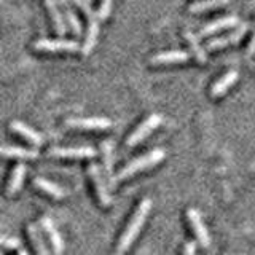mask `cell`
Masks as SVG:
<instances>
[{"label": "cell", "instance_id": "obj_1", "mask_svg": "<svg viewBox=\"0 0 255 255\" xmlns=\"http://www.w3.org/2000/svg\"><path fill=\"white\" fill-rule=\"evenodd\" d=\"M150 209H151L150 198H143L142 201L137 204V209H135L132 219L129 220V223H128V227L123 231L122 238H120V243H118V247H117V254H123V252H126L128 249H129L131 244L134 243V239L137 238L140 228L143 227V223H145V219H147Z\"/></svg>", "mask_w": 255, "mask_h": 255}, {"label": "cell", "instance_id": "obj_2", "mask_svg": "<svg viewBox=\"0 0 255 255\" xmlns=\"http://www.w3.org/2000/svg\"><path fill=\"white\" fill-rule=\"evenodd\" d=\"M74 2L80 6V10L86 14V19H88V30H86V37H85V43L82 46L83 56H88V54H91L96 42H98L101 18H99L98 11H94L91 8V2H88V0H74Z\"/></svg>", "mask_w": 255, "mask_h": 255}, {"label": "cell", "instance_id": "obj_3", "mask_svg": "<svg viewBox=\"0 0 255 255\" xmlns=\"http://www.w3.org/2000/svg\"><path fill=\"white\" fill-rule=\"evenodd\" d=\"M164 155L166 153L161 148H155V150L148 151L147 155L134 159V161H131L128 166H125L118 174V180L128 179V177H131V175H134V174H137L140 171H145V169H148V167L158 164L159 161H163V159H164Z\"/></svg>", "mask_w": 255, "mask_h": 255}, {"label": "cell", "instance_id": "obj_4", "mask_svg": "<svg viewBox=\"0 0 255 255\" xmlns=\"http://www.w3.org/2000/svg\"><path fill=\"white\" fill-rule=\"evenodd\" d=\"M34 48L43 53H77L82 50L74 40H38Z\"/></svg>", "mask_w": 255, "mask_h": 255}, {"label": "cell", "instance_id": "obj_5", "mask_svg": "<svg viewBox=\"0 0 255 255\" xmlns=\"http://www.w3.org/2000/svg\"><path fill=\"white\" fill-rule=\"evenodd\" d=\"M88 174H90V177L93 179L96 195H98L101 206L109 207L112 204V196L109 193V187L106 185V182H104V174L101 171L99 164H96V163L90 164V167H88Z\"/></svg>", "mask_w": 255, "mask_h": 255}, {"label": "cell", "instance_id": "obj_6", "mask_svg": "<svg viewBox=\"0 0 255 255\" xmlns=\"http://www.w3.org/2000/svg\"><path fill=\"white\" fill-rule=\"evenodd\" d=\"M159 123H161V115H159V114H153V115H150L148 118H145L137 128H135L134 132L129 135V137H128L126 145H128V147L137 145V143H139L140 140L145 139L151 131L156 129V128L159 126Z\"/></svg>", "mask_w": 255, "mask_h": 255}, {"label": "cell", "instance_id": "obj_7", "mask_svg": "<svg viewBox=\"0 0 255 255\" xmlns=\"http://www.w3.org/2000/svg\"><path fill=\"white\" fill-rule=\"evenodd\" d=\"M102 164H104V172H106V179L109 182V188H115L118 182V175H114V143L110 139L104 140L102 145Z\"/></svg>", "mask_w": 255, "mask_h": 255}, {"label": "cell", "instance_id": "obj_8", "mask_svg": "<svg viewBox=\"0 0 255 255\" xmlns=\"http://www.w3.org/2000/svg\"><path fill=\"white\" fill-rule=\"evenodd\" d=\"M247 30H249V26H247L246 22H243V24H239V26L233 32H231V34H227V35H223V37H217V38L209 40L207 45H206V48H207V50H219V48H223V46L236 45L239 40H241L246 35Z\"/></svg>", "mask_w": 255, "mask_h": 255}, {"label": "cell", "instance_id": "obj_9", "mask_svg": "<svg viewBox=\"0 0 255 255\" xmlns=\"http://www.w3.org/2000/svg\"><path fill=\"white\" fill-rule=\"evenodd\" d=\"M187 219L191 225V230L195 231V236L198 239V243L203 247H209L211 246V236H209V233H207L206 225L201 220V214H199L196 209H193V207H190V209L187 211Z\"/></svg>", "mask_w": 255, "mask_h": 255}, {"label": "cell", "instance_id": "obj_10", "mask_svg": "<svg viewBox=\"0 0 255 255\" xmlns=\"http://www.w3.org/2000/svg\"><path fill=\"white\" fill-rule=\"evenodd\" d=\"M66 125L74 129H83V131H99V129H109L112 122L109 118H74L67 120Z\"/></svg>", "mask_w": 255, "mask_h": 255}, {"label": "cell", "instance_id": "obj_11", "mask_svg": "<svg viewBox=\"0 0 255 255\" xmlns=\"http://www.w3.org/2000/svg\"><path fill=\"white\" fill-rule=\"evenodd\" d=\"M48 153L56 158H94L98 155L93 147H53Z\"/></svg>", "mask_w": 255, "mask_h": 255}, {"label": "cell", "instance_id": "obj_12", "mask_svg": "<svg viewBox=\"0 0 255 255\" xmlns=\"http://www.w3.org/2000/svg\"><path fill=\"white\" fill-rule=\"evenodd\" d=\"M42 228L45 230V233L48 236L53 247V252L54 254H61L64 251V243H62V238L58 233V230L54 227V222L50 217H43L42 219Z\"/></svg>", "mask_w": 255, "mask_h": 255}, {"label": "cell", "instance_id": "obj_13", "mask_svg": "<svg viewBox=\"0 0 255 255\" xmlns=\"http://www.w3.org/2000/svg\"><path fill=\"white\" fill-rule=\"evenodd\" d=\"M190 54L187 51H177V50H172V51H166V53H159L155 54L150 58V62L153 66H163V64H172V62H185L188 61Z\"/></svg>", "mask_w": 255, "mask_h": 255}, {"label": "cell", "instance_id": "obj_14", "mask_svg": "<svg viewBox=\"0 0 255 255\" xmlns=\"http://www.w3.org/2000/svg\"><path fill=\"white\" fill-rule=\"evenodd\" d=\"M10 128L14 131V132H18L21 137H24L27 142H30L32 145H35V147H40L43 143V135L42 134H38L37 131H34L32 128H29L27 125H24L21 122H11Z\"/></svg>", "mask_w": 255, "mask_h": 255}, {"label": "cell", "instance_id": "obj_15", "mask_svg": "<svg viewBox=\"0 0 255 255\" xmlns=\"http://www.w3.org/2000/svg\"><path fill=\"white\" fill-rule=\"evenodd\" d=\"M238 24V18L236 16H225V18H220L217 21H212L209 22L207 26H204L201 30H199V37H209L215 32H220L227 27H233Z\"/></svg>", "mask_w": 255, "mask_h": 255}, {"label": "cell", "instance_id": "obj_16", "mask_svg": "<svg viewBox=\"0 0 255 255\" xmlns=\"http://www.w3.org/2000/svg\"><path fill=\"white\" fill-rule=\"evenodd\" d=\"M45 5H46L48 13H50V18L53 21L56 34H58L59 37H62L67 32V27H66V21H64L62 14L58 8V3H56V0H45Z\"/></svg>", "mask_w": 255, "mask_h": 255}, {"label": "cell", "instance_id": "obj_17", "mask_svg": "<svg viewBox=\"0 0 255 255\" xmlns=\"http://www.w3.org/2000/svg\"><path fill=\"white\" fill-rule=\"evenodd\" d=\"M236 80H238V72L236 70L227 72L225 75L220 77L217 82L212 85V88H211V96H212V98H219V96L225 94L230 90V86L235 85Z\"/></svg>", "mask_w": 255, "mask_h": 255}, {"label": "cell", "instance_id": "obj_18", "mask_svg": "<svg viewBox=\"0 0 255 255\" xmlns=\"http://www.w3.org/2000/svg\"><path fill=\"white\" fill-rule=\"evenodd\" d=\"M26 172H27L26 164H22V163L16 164V167L11 172L10 182H8V187H6V191H8V195H10V196L14 195V193H18V190L22 185V180H24V177H26Z\"/></svg>", "mask_w": 255, "mask_h": 255}, {"label": "cell", "instance_id": "obj_19", "mask_svg": "<svg viewBox=\"0 0 255 255\" xmlns=\"http://www.w3.org/2000/svg\"><path fill=\"white\" fill-rule=\"evenodd\" d=\"M183 37H185L188 46L191 48V53H193L195 59L198 62H206L207 61L206 50H204V46H201V43H199V38L191 30H185V32H183Z\"/></svg>", "mask_w": 255, "mask_h": 255}, {"label": "cell", "instance_id": "obj_20", "mask_svg": "<svg viewBox=\"0 0 255 255\" xmlns=\"http://www.w3.org/2000/svg\"><path fill=\"white\" fill-rule=\"evenodd\" d=\"M34 185L37 188H40L42 191H45L46 195H50V196H53L56 199H61V198H64V196L67 195V191L64 190V188H61L59 185H56V183L46 180V179H42V177H37L34 180Z\"/></svg>", "mask_w": 255, "mask_h": 255}, {"label": "cell", "instance_id": "obj_21", "mask_svg": "<svg viewBox=\"0 0 255 255\" xmlns=\"http://www.w3.org/2000/svg\"><path fill=\"white\" fill-rule=\"evenodd\" d=\"M2 155L6 158H21V159H35L38 156L37 150H27L21 147H13V145H3Z\"/></svg>", "mask_w": 255, "mask_h": 255}, {"label": "cell", "instance_id": "obj_22", "mask_svg": "<svg viewBox=\"0 0 255 255\" xmlns=\"http://www.w3.org/2000/svg\"><path fill=\"white\" fill-rule=\"evenodd\" d=\"M27 233H29L32 244H34L35 252H38V254H48V252H50V249L45 246L43 238H42V235H40V230H38V227L35 225V223H30V225L27 227Z\"/></svg>", "mask_w": 255, "mask_h": 255}, {"label": "cell", "instance_id": "obj_23", "mask_svg": "<svg viewBox=\"0 0 255 255\" xmlns=\"http://www.w3.org/2000/svg\"><path fill=\"white\" fill-rule=\"evenodd\" d=\"M61 5L64 6V13H66L67 22H69L72 32H74V35L80 37V35H82V24H80V19L77 18V14L74 13V10L70 8L69 0H61Z\"/></svg>", "mask_w": 255, "mask_h": 255}, {"label": "cell", "instance_id": "obj_24", "mask_svg": "<svg viewBox=\"0 0 255 255\" xmlns=\"http://www.w3.org/2000/svg\"><path fill=\"white\" fill-rule=\"evenodd\" d=\"M228 2L230 0H199V2H195L188 6V11L190 13H203L207 10H212V8L227 5Z\"/></svg>", "mask_w": 255, "mask_h": 255}, {"label": "cell", "instance_id": "obj_25", "mask_svg": "<svg viewBox=\"0 0 255 255\" xmlns=\"http://www.w3.org/2000/svg\"><path fill=\"white\" fill-rule=\"evenodd\" d=\"M110 10H112V0H101V5H99V10H98L99 18L101 19L109 18Z\"/></svg>", "mask_w": 255, "mask_h": 255}, {"label": "cell", "instance_id": "obj_26", "mask_svg": "<svg viewBox=\"0 0 255 255\" xmlns=\"http://www.w3.org/2000/svg\"><path fill=\"white\" fill-rule=\"evenodd\" d=\"M2 246L6 249H19L21 243L16 238H2Z\"/></svg>", "mask_w": 255, "mask_h": 255}, {"label": "cell", "instance_id": "obj_27", "mask_svg": "<svg viewBox=\"0 0 255 255\" xmlns=\"http://www.w3.org/2000/svg\"><path fill=\"white\" fill-rule=\"evenodd\" d=\"M254 54H255V29H254L252 38H251V43H249V46H247V56H249V58H252Z\"/></svg>", "mask_w": 255, "mask_h": 255}, {"label": "cell", "instance_id": "obj_28", "mask_svg": "<svg viewBox=\"0 0 255 255\" xmlns=\"http://www.w3.org/2000/svg\"><path fill=\"white\" fill-rule=\"evenodd\" d=\"M195 251H196V246H195V243H187L185 246H183V249H182V252L183 254H195Z\"/></svg>", "mask_w": 255, "mask_h": 255}, {"label": "cell", "instance_id": "obj_29", "mask_svg": "<svg viewBox=\"0 0 255 255\" xmlns=\"http://www.w3.org/2000/svg\"><path fill=\"white\" fill-rule=\"evenodd\" d=\"M18 254H19V255H27V252H26V251H22V249H18Z\"/></svg>", "mask_w": 255, "mask_h": 255}, {"label": "cell", "instance_id": "obj_30", "mask_svg": "<svg viewBox=\"0 0 255 255\" xmlns=\"http://www.w3.org/2000/svg\"><path fill=\"white\" fill-rule=\"evenodd\" d=\"M88 2H93V0H88Z\"/></svg>", "mask_w": 255, "mask_h": 255}]
</instances>
